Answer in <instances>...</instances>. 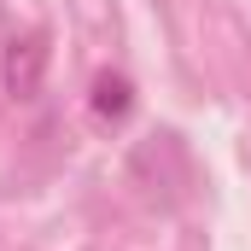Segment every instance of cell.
Listing matches in <instances>:
<instances>
[{"mask_svg": "<svg viewBox=\"0 0 251 251\" xmlns=\"http://www.w3.org/2000/svg\"><path fill=\"white\" fill-rule=\"evenodd\" d=\"M128 105H134V100H128V82H123V76H100V82H94V111H100V117L123 123Z\"/></svg>", "mask_w": 251, "mask_h": 251, "instance_id": "1", "label": "cell"}]
</instances>
